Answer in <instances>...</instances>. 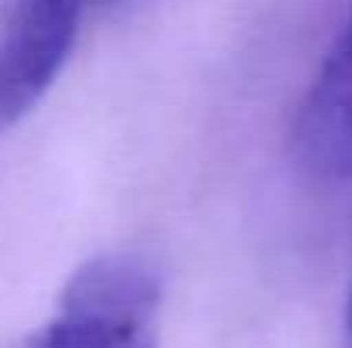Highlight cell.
<instances>
[{
	"label": "cell",
	"mask_w": 352,
	"mask_h": 348,
	"mask_svg": "<svg viewBox=\"0 0 352 348\" xmlns=\"http://www.w3.org/2000/svg\"><path fill=\"white\" fill-rule=\"evenodd\" d=\"M157 308L154 266L130 253H107L69 277L58 314L28 348H157Z\"/></svg>",
	"instance_id": "6da1fadb"
},
{
	"label": "cell",
	"mask_w": 352,
	"mask_h": 348,
	"mask_svg": "<svg viewBox=\"0 0 352 348\" xmlns=\"http://www.w3.org/2000/svg\"><path fill=\"white\" fill-rule=\"evenodd\" d=\"M291 150L311 181H352V14L298 106Z\"/></svg>",
	"instance_id": "3957f363"
},
{
	"label": "cell",
	"mask_w": 352,
	"mask_h": 348,
	"mask_svg": "<svg viewBox=\"0 0 352 348\" xmlns=\"http://www.w3.org/2000/svg\"><path fill=\"white\" fill-rule=\"evenodd\" d=\"M96 0H14L0 27V130L28 116L69 62Z\"/></svg>",
	"instance_id": "7a4b0ae2"
},
{
	"label": "cell",
	"mask_w": 352,
	"mask_h": 348,
	"mask_svg": "<svg viewBox=\"0 0 352 348\" xmlns=\"http://www.w3.org/2000/svg\"><path fill=\"white\" fill-rule=\"evenodd\" d=\"M346 348H352V287H349V301H346Z\"/></svg>",
	"instance_id": "277c9868"
}]
</instances>
